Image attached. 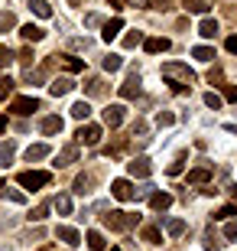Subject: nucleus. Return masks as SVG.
Instances as JSON below:
<instances>
[{
    "label": "nucleus",
    "mask_w": 237,
    "mask_h": 251,
    "mask_svg": "<svg viewBox=\"0 0 237 251\" xmlns=\"http://www.w3.org/2000/svg\"><path fill=\"white\" fill-rule=\"evenodd\" d=\"M143 49L150 52V56L166 52V49H169V39H166V36H150V39H143Z\"/></svg>",
    "instance_id": "obj_14"
},
{
    "label": "nucleus",
    "mask_w": 237,
    "mask_h": 251,
    "mask_svg": "<svg viewBox=\"0 0 237 251\" xmlns=\"http://www.w3.org/2000/svg\"><path fill=\"white\" fill-rule=\"evenodd\" d=\"M198 33H201V36H205V39H215V33H218V20L205 17V20H201V23H198Z\"/></svg>",
    "instance_id": "obj_22"
},
{
    "label": "nucleus",
    "mask_w": 237,
    "mask_h": 251,
    "mask_svg": "<svg viewBox=\"0 0 237 251\" xmlns=\"http://www.w3.org/2000/svg\"><path fill=\"white\" fill-rule=\"evenodd\" d=\"M91 183H94V176H78V179H75V193H82V196H85Z\"/></svg>",
    "instance_id": "obj_34"
},
{
    "label": "nucleus",
    "mask_w": 237,
    "mask_h": 251,
    "mask_svg": "<svg viewBox=\"0 0 237 251\" xmlns=\"http://www.w3.org/2000/svg\"><path fill=\"white\" fill-rule=\"evenodd\" d=\"M224 130H228V134H234V137H237V124H224Z\"/></svg>",
    "instance_id": "obj_49"
},
{
    "label": "nucleus",
    "mask_w": 237,
    "mask_h": 251,
    "mask_svg": "<svg viewBox=\"0 0 237 251\" xmlns=\"http://www.w3.org/2000/svg\"><path fill=\"white\" fill-rule=\"evenodd\" d=\"M120 29H124V20H120V17L108 20V23H104V33H101V36H104V43H110V39H117V36H120Z\"/></svg>",
    "instance_id": "obj_15"
},
{
    "label": "nucleus",
    "mask_w": 237,
    "mask_h": 251,
    "mask_svg": "<svg viewBox=\"0 0 237 251\" xmlns=\"http://www.w3.org/2000/svg\"><path fill=\"white\" fill-rule=\"evenodd\" d=\"M52 209H55V212H59V215H72V199H68V196H55V199H52Z\"/></svg>",
    "instance_id": "obj_23"
},
{
    "label": "nucleus",
    "mask_w": 237,
    "mask_h": 251,
    "mask_svg": "<svg viewBox=\"0 0 237 251\" xmlns=\"http://www.w3.org/2000/svg\"><path fill=\"white\" fill-rule=\"evenodd\" d=\"M17 62V52L10 46H0V69H7V65H13Z\"/></svg>",
    "instance_id": "obj_29"
},
{
    "label": "nucleus",
    "mask_w": 237,
    "mask_h": 251,
    "mask_svg": "<svg viewBox=\"0 0 237 251\" xmlns=\"http://www.w3.org/2000/svg\"><path fill=\"white\" fill-rule=\"evenodd\" d=\"M75 137H78V144H85V147H98L101 144V127L98 124H82Z\"/></svg>",
    "instance_id": "obj_6"
},
{
    "label": "nucleus",
    "mask_w": 237,
    "mask_h": 251,
    "mask_svg": "<svg viewBox=\"0 0 237 251\" xmlns=\"http://www.w3.org/2000/svg\"><path fill=\"white\" fill-rule=\"evenodd\" d=\"M224 98H228V101H234V104H237V88H234V85H228V88H224Z\"/></svg>",
    "instance_id": "obj_47"
},
{
    "label": "nucleus",
    "mask_w": 237,
    "mask_h": 251,
    "mask_svg": "<svg viewBox=\"0 0 237 251\" xmlns=\"http://www.w3.org/2000/svg\"><path fill=\"white\" fill-rule=\"evenodd\" d=\"M172 124H175L172 111H159V114H156V127H172Z\"/></svg>",
    "instance_id": "obj_30"
},
{
    "label": "nucleus",
    "mask_w": 237,
    "mask_h": 251,
    "mask_svg": "<svg viewBox=\"0 0 237 251\" xmlns=\"http://www.w3.org/2000/svg\"><path fill=\"white\" fill-rule=\"evenodd\" d=\"M68 46H72V49H85V52H88V49H91V39H68Z\"/></svg>",
    "instance_id": "obj_42"
},
{
    "label": "nucleus",
    "mask_w": 237,
    "mask_h": 251,
    "mask_svg": "<svg viewBox=\"0 0 237 251\" xmlns=\"http://www.w3.org/2000/svg\"><path fill=\"white\" fill-rule=\"evenodd\" d=\"M163 78H169V82H172L175 92H185V88L195 82V72H192L189 65H182V62H166L163 65Z\"/></svg>",
    "instance_id": "obj_1"
},
{
    "label": "nucleus",
    "mask_w": 237,
    "mask_h": 251,
    "mask_svg": "<svg viewBox=\"0 0 237 251\" xmlns=\"http://www.w3.org/2000/svg\"><path fill=\"white\" fill-rule=\"evenodd\" d=\"M20 33H23V39H29V43H39V39L46 36V29L36 26V23H26V26L20 29Z\"/></svg>",
    "instance_id": "obj_20"
},
{
    "label": "nucleus",
    "mask_w": 237,
    "mask_h": 251,
    "mask_svg": "<svg viewBox=\"0 0 237 251\" xmlns=\"http://www.w3.org/2000/svg\"><path fill=\"white\" fill-rule=\"evenodd\" d=\"M55 59H62V65L68 69V72H82V69H85V62H82V59H75V56H55Z\"/></svg>",
    "instance_id": "obj_28"
},
{
    "label": "nucleus",
    "mask_w": 237,
    "mask_h": 251,
    "mask_svg": "<svg viewBox=\"0 0 237 251\" xmlns=\"http://www.w3.org/2000/svg\"><path fill=\"white\" fill-rule=\"evenodd\" d=\"M85 26H101V17L98 13H88V17H85Z\"/></svg>",
    "instance_id": "obj_46"
},
{
    "label": "nucleus",
    "mask_w": 237,
    "mask_h": 251,
    "mask_svg": "<svg viewBox=\"0 0 237 251\" xmlns=\"http://www.w3.org/2000/svg\"><path fill=\"white\" fill-rule=\"evenodd\" d=\"M192 56L198 59V62H211V59H215V49H211V46H195V49H192Z\"/></svg>",
    "instance_id": "obj_27"
},
{
    "label": "nucleus",
    "mask_w": 237,
    "mask_h": 251,
    "mask_svg": "<svg viewBox=\"0 0 237 251\" xmlns=\"http://www.w3.org/2000/svg\"><path fill=\"white\" fill-rule=\"evenodd\" d=\"M13 95V82L10 78H0V98H10Z\"/></svg>",
    "instance_id": "obj_38"
},
{
    "label": "nucleus",
    "mask_w": 237,
    "mask_h": 251,
    "mask_svg": "<svg viewBox=\"0 0 237 251\" xmlns=\"http://www.w3.org/2000/svg\"><path fill=\"white\" fill-rule=\"evenodd\" d=\"M0 189H3V179H0Z\"/></svg>",
    "instance_id": "obj_51"
},
{
    "label": "nucleus",
    "mask_w": 237,
    "mask_h": 251,
    "mask_svg": "<svg viewBox=\"0 0 237 251\" xmlns=\"http://www.w3.org/2000/svg\"><path fill=\"white\" fill-rule=\"evenodd\" d=\"M78 160V144H65L59 153H55V167H72Z\"/></svg>",
    "instance_id": "obj_8"
},
{
    "label": "nucleus",
    "mask_w": 237,
    "mask_h": 251,
    "mask_svg": "<svg viewBox=\"0 0 237 251\" xmlns=\"http://www.w3.org/2000/svg\"><path fill=\"white\" fill-rule=\"evenodd\" d=\"M49 153H52V147H49V144H33V147H26V160H29V163H36V160H46Z\"/></svg>",
    "instance_id": "obj_16"
},
{
    "label": "nucleus",
    "mask_w": 237,
    "mask_h": 251,
    "mask_svg": "<svg viewBox=\"0 0 237 251\" xmlns=\"http://www.w3.org/2000/svg\"><path fill=\"white\" fill-rule=\"evenodd\" d=\"M85 242H88L91 251H104V248H108V242H104V235H101V232H88V235H85Z\"/></svg>",
    "instance_id": "obj_25"
},
{
    "label": "nucleus",
    "mask_w": 237,
    "mask_h": 251,
    "mask_svg": "<svg viewBox=\"0 0 237 251\" xmlns=\"http://www.w3.org/2000/svg\"><path fill=\"white\" fill-rule=\"evenodd\" d=\"M205 104H208V108H215V111H218V108H221V95L208 92V95H205Z\"/></svg>",
    "instance_id": "obj_39"
},
{
    "label": "nucleus",
    "mask_w": 237,
    "mask_h": 251,
    "mask_svg": "<svg viewBox=\"0 0 237 251\" xmlns=\"http://www.w3.org/2000/svg\"><path fill=\"white\" fill-rule=\"evenodd\" d=\"M231 215H237V205H224V209H218L215 219H231Z\"/></svg>",
    "instance_id": "obj_40"
},
{
    "label": "nucleus",
    "mask_w": 237,
    "mask_h": 251,
    "mask_svg": "<svg viewBox=\"0 0 237 251\" xmlns=\"http://www.w3.org/2000/svg\"><path fill=\"white\" fill-rule=\"evenodd\" d=\"M72 3H78V0H72Z\"/></svg>",
    "instance_id": "obj_53"
},
{
    "label": "nucleus",
    "mask_w": 237,
    "mask_h": 251,
    "mask_svg": "<svg viewBox=\"0 0 237 251\" xmlns=\"http://www.w3.org/2000/svg\"><path fill=\"white\" fill-rule=\"evenodd\" d=\"M101 65H104V72H117L124 62H120V56H114V52H110V56H104V62H101Z\"/></svg>",
    "instance_id": "obj_31"
},
{
    "label": "nucleus",
    "mask_w": 237,
    "mask_h": 251,
    "mask_svg": "<svg viewBox=\"0 0 237 251\" xmlns=\"http://www.w3.org/2000/svg\"><path fill=\"white\" fill-rule=\"evenodd\" d=\"M205 248H208V251H221V242L208 232V235H205Z\"/></svg>",
    "instance_id": "obj_41"
},
{
    "label": "nucleus",
    "mask_w": 237,
    "mask_h": 251,
    "mask_svg": "<svg viewBox=\"0 0 237 251\" xmlns=\"http://www.w3.org/2000/svg\"><path fill=\"white\" fill-rule=\"evenodd\" d=\"M208 179H211V163L189 170V183H208Z\"/></svg>",
    "instance_id": "obj_19"
},
{
    "label": "nucleus",
    "mask_w": 237,
    "mask_h": 251,
    "mask_svg": "<svg viewBox=\"0 0 237 251\" xmlns=\"http://www.w3.org/2000/svg\"><path fill=\"white\" fill-rule=\"evenodd\" d=\"M140 95V72H130V78L120 85V98H137Z\"/></svg>",
    "instance_id": "obj_11"
},
{
    "label": "nucleus",
    "mask_w": 237,
    "mask_h": 251,
    "mask_svg": "<svg viewBox=\"0 0 237 251\" xmlns=\"http://www.w3.org/2000/svg\"><path fill=\"white\" fill-rule=\"evenodd\" d=\"M10 111L20 114V118H26V114L39 111V98H33V95H20V98H13V101H10Z\"/></svg>",
    "instance_id": "obj_4"
},
{
    "label": "nucleus",
    "mask_w": 237,
    "mask_h": 251,
    "mask_svg": "<svg viewBox=\"0 0 237 251\" xmlns=\"http://www.w3.org/2000/svg\"><path fill=\"white\" fill-rule=\"evenodd\" d=\"M110 196L120 199V202H130V199H137V189H133L130 179H114V183H110Z\"/></svg>",
    "instance_id": "obj_5"
},
{
    "label": "nucleus",
    "mask_w": 237,
    "mask_h": 251,
    "mask_svg": "<svg viewBox=\"0 0 237 251\" xmlns=\"http://www.w3.org/2000/svg\"><path fill=\"white\" fill-rule=\"evenodd\" d=\"M127 170H130V176H137V179H146L150 173H153V167H150V160H146V157L130 160V163H127Z\"/></svg>",
    "instance_id": "obj_9"
},
{
    "label": "nucleus",
    "mask_w": 237,
    "mask_h": 251,
    "mask_svg": "<svg viewBox=\"0 0 237 251\" xmlns=\"http://www.w3.org/2000/svg\"><path fill=\"white\" fill-rule=\"evenodd\" d=\"M26 7L33 10L36 17H43V20L52 17V7H49V0H26Z\"/></svg>",
    "instance_id": "obj_18"
},
{
    "label": "nucleus",
    "mask_w": 237,
    "mask_h": 251,
    "mask_svg": "<svg viewBox=\"0 0 237 251\" xmlns=\"http://www.w3.org/2000/svg\"><path fill=\"white\" fill-rule=\"evenodd\" d=\"M110 251H120V248H110Z\"/></svg>",
    "instance_id": "obj_52"
},
{
    "label": "nucleus",
    "mask_w": 237,
    "mask_h": 251,
    "mask_svg": "<svg viewBox=\"0 0 237 251\" xmlns=\"http://www.w3.org/2000/svg\"><path fill=\"white\" fill-rule=\"evenodd\" d=\"M137 219H140V215H130V212H124V209H114V212L104 215V225L114 228V232H127V228L137 225Z\"/></svg>",
    "instance_id": "obj_2"
},
{
    "label": "nucleus",
    "mask_w": 237,
    "mask_h": 251,
    "mask_svg": "<svg viewBox=\"0 0 237 251\" xmlns=\"http://www.w3.org/2000/svg\"><path fill=\"white\" fill-rule=\"evenodd\" d=\"M46 215H49V202H43V205H36V209H33V215H29V219H33V222H43Z\"/></svg>",
    "instance_id": "obj_37"
},
{
    "label": "nucleus",
    "mask_w": 237,
    "mask_h": 251,
    "mask_svg": "<svg viewBox=\"0 0 237 251\" xmlns=\"http://www.w3.org/2000/svg\"><path fill=\"white\" fill-rule=\"evenodd\" d=\"M150 205H153L156 212H166V209L172 205V196L169 193H150Z\"/></svg>",
    "instance_id": "obj_17"
},
{
    "label": "nucleus",
    "mask_w": 237,
    "mask_h": 251,
    "mask_svg": "<svg viewBox=\"0 0 237 251\" xmlns=\"http://www.w3.org/2000/svg\"><path fill=\"white\" fill-rule=\"evenodd\" d=\"M17 26V17H13V13H0V33H3V29H13Z\"/></svg>",
    "instance_id": "obj_36"
},
{
    "label": "nucleus",
    "mask_w": 237,
    "mask_h": 251,
    "mask_svg": "<svg viewBox=\"0 0 237 251\" xmlns=\"http://www.w3.org/2000/svg\"><path fill=\"white\" fill-rule=\"evenodd\" d=\"M75 88V82L68 78V75H62V78H52L49 82V95H55V98H62V95H68Z\"/></svg>",
    "instance_id": "obj_10"
},
{
    "label": "nucleus",
    "mask_w": 237,
    "mask_h": 251,
    "mask_svg": "<svg viewBox=\"0 0 237 251\" xmlns=\"http://www.w3.org/2000/svg\"><path fill=\"white\" fill-rule=\"evenodd\" d=\"M185 10H189V13H205L208 3H205V0H185Z\"/></svg>",
    "instance_id": "obj_32"
},
{
    "label": "nucleus",
    "mask_w": 237,
    "mask_h": 251,
    "mask_svg": "<svg viewBox=\"0 0 237 251\" xmlns=\"http://www.w3.org/2000/svg\"><path fill=\"white\" fill-rule=\"evenodd\" d=\"M224 46H228V52H234V56H237V33H231V36H228V43H224Z\"/></svg>",
    "instance_id": "obj_45"
},
{
    "label": "nucleus",
    "mask_w": 237,
    "mask_h": 251,
    "mask_svg": "<svg viewBox=\"0 0 237 251\" xmlns=\"http://www.w3.org/2000/svg\"><path fill=\"white\" fill-rule=\"evenodd\" d=\"M49 173H43V170H26V173H20V186L23 189H43L49 186Z\"/></svg>",
    "instance_id": "obj_3"
},
{
    "label": "nucleus",
    "mask_w": 237,
    "mask_h": 251,
    "mask_svg": "<svg viewBox=\"0 0 237 251\" xmlns=\"http://www.w3.org/2000/svg\"><path fill=\"white\" fill-rule=\"evenodd\" d=\"M166 232L172 235V238H179L185 232V219H166Z\"/></svg>",
    "instance_id": "obj_26"
},
{
    "label": "nucleus",
    "mask_w": 237,
    "mask_h": 251,
    "mask_svg": "<svg viewBox=\"0 0 237 251\" xmlns=\"http://www.w3.org/2000/svg\"><path fill=\"white\" fill-rule=\"evenodd\" d=\"M140 43H143V36H140V33H127V36H124V49H137Z\"/></svg>",
    "instance_id": "obj_35"
},
{
    "label": "nucleus",
    "mask_w": 237,
    "mask_h": 251,
    "mask_svg": "<svg viewBox=\"0 0 237 251\" xmlns=\"http://www.w3.org/2000/svg\"><path fill=\"white\" fill-rule=\"evenodd\" d=\"M13 153H17V144L7 140V144L0 147V167H10V163H13Z\"/></svg>",
    "instance_id": "obj_24"
},
{
    "label": "nucleus",
    "mask_w": 237,
    "mask_h": 251,
    "mask_svg": "<svg viewBox=\"0 0 237 251\" xmlns=\"http://www.w3.org/2000/svg\"><path fill=\"white\" fill-rule=\"evenodd\" d=\"M124 114H127L124 104H108V108H104V124H108L110 130L120 127V124H124Z\"/></svg>",
    "instance_id": "obj_7"
},
{
    "label": "nucleus",
    "mask_w": 237,
    "mask_h": 251,
    "mask_svg": "<svg viewBox=\"0 0 237 251\" xmlns=\"http://www.w3.org/2000/svg\"><path fill=\"white\" fill-rule=\"evenodd\" d=\"M0 130H7V118L3 114H0Z\"/></svg>",
    "instance_id": "obj_50"
},
{
    "label": "nucleus",
    "mask_w": 237,
    "mask_h": 251,
    "mask_svg": "<svg viewBox=\"0 0 237 251\" xmlns=\"http://www.w3.org/2000/svg\"><path fill=\"white\" fill-rule=\"evenodd\" d=\"M20 62H23V65L33 62V49H23V52H20Z\"/></svg>",
    "instance_id": "obj_48"
},
{
    "label": "nucleus",
    "mask_w": 237,
    "mask_h": 251,
    "mask_svg": "<svg viewBox=\"0 0 237 251\" xmlns=\"http://www.w3.org/2000/svg\"><path fill=\"white\" fill-rule=\"evenodd\" d=\"M224 238H237V222L234 219H228V225H224Z\"/></svg>",
    "instance_id": "obj_44"
},
{
    "label": "nucleus",
    "mask_w": 237,
    "mask_h": 251,
    "mask_svg": "<svg viewBox=\"0 0 237 251\" xmlns=\"http://www.w3.org/2000/svg\"><path fill=\"white\" fill-rule=\"evenodd\" d=\"M72 118L75 121H88V118H91V104L88 101H75L72 104Z\"/></svg>",
    "instance_id": "obj_21"
},
{
    "label": "nucleus",
    "mask_w": 237,
    "mask_h": 251,
    "mask_svg": "<svg viewBox=\"0 0 237 251\" xmlns=\"http://www.w3.org/2000/svg\"><path fill=\"white\" fill-rule=\"evenodd\" d=\"M55 235H59L65 245H72V248H75V245H82V235H78V228H72V225H59Z\"/></svg>",
    "instance_id": "obj_12"
},
{
    "label": "nucleus",
    "mask_w": 237,
    "mask_h": 251,
    "mask_svg": "<svg viewBox=\"0 0 237 251\" xmlns=\"http://www.w3.org/2000/svg\"><path fill=\"white\" fill-rule=\"evenodd\" d=\"M159 238H163V235H159V228H153V225H150V228H143V242L159 245Z\"/></svg>",
    "instance_id": "obj_33"
},
{
    "label": "nucleus",
    "mask_w": 237,
    "mask_h": 251,
    "mask_svg": "<svg viewBox=\"0 0 237 251\" xmlns=\"http://www.w3.org/2000/svg\"><path fill=\"white\" fill-rule=\"evenodd\" d=\"M39 130H43L46 137L59 134V130H62V118H59V114H49V118H43V121H39Z\"/></svg>",
    "instance_id": "obj_13"
},
{
    "label": "nucleus",
    "mask_w": 237,
    "mask_h": 251,
    "mask_svg": "<svg viewBox=\"0 0 237 251\" xmlns=\"http://www.w3.org/2000/svg\"><path fill=\"white\" fill-rule=\"evenodd\" d=\"M166 173H169V176H179V173H182V157L175 160V163H169V167H166Z\"/></svg>",
    "instance_id": "obj_43"
}]
</instances>
